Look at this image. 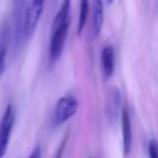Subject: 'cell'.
I'll return each mask as SVG.
<instances>
[{
  "instance_id": "6da1fadb",
  "label": "cell",
  "mask_w": 158,
  "mask_h": 158,
  "mask_svg": "<svg viewBox=\"0 0 158 158\" xmlns=\"http://www.w3.org/2000/svg\"><path fill=\"white\" fill-rule=\"evenodd\" d=\"M70 10H72L70 0H63L53 17L51 26V35H49V47H48V57L51 63H56L62 56L72 22Z\"/></svg>"
},
{
  "instance_id": "5bb4252c",
  "label": "cell",
  "mask_w": 158,
  "mask_h": 158,
  "mask_svg": "<svg viewBox=\"0 0 158 158\" xmlns=\"http://www.w3.org/2000/svg\"><path fill=\"white\" fill-rule=\"evenodd\" d=\"M41 156H42V153H41V147H40V146H36V147L32 149V152L30 153L28 158H41Z\"/></svg>"
},
{
  "instance_id": "30bf717a",
  "label": "cell",
  "mask_w": 158,
  "mask_h": 158,
  "mask_svg": "<svg viewBox=\"0 0 158 158\" xmlns=\"http://www.w3.org/2000/svg\"><path fill=\"white\" fill-rule=\"evenodd\" d=\"M120 105H121L120 91L116 88H114L109 93V96L106 100V114L110 118H115L117 116L118 110H120Z\"/></svg>"
},
{
  "instance_id": "277c9868",
  "label": "cell",
  "mask_w": 158,
  "mask_h": 158,
  "mask_svg": "<svg viewBox=\"0 0 158 158\" xmlns=\"http://www.w3.org/2000/svg\"><path fill=\"white\" fill-rule=\"evenodd\" d=\"M46 0H30L26 6L25 15V25H23V36L25 38H30L32 33L36 31L41 15L43 12Z\"/></svg>"
},
{
  "instance_id": "4fadbf2b",
  "label": "cell",
  "mask_w": 158,
  "mask_h": 158,
  "mask_svg": "<svg viewBox=\"0 0 158 158\" xmlns=\"http://www.w3.org/2000/svg\"><path fill=\"white\" fill-rule=\"evenodd\" d=\"M67 139H68V135H65V137L62 139L56 154H54V158H62L63 157V153H64V149H65V146H67Z\"/></svg>"
},
{
  "instance_id": "7c38bea8",
  "label": "cell",
  "mask_w": 158,
  "mask_h": 158,
  "mask_svg": "<svg viewBox=\"0 0 158 158\" xmlns=\"http://www.w3.org/2000/svg\"><path fill=\"white\" fill-rule=\"evenodd\" d=\"M148 158H158V142L156 139L148 142Z\"/></svg>"
},
{
  "instance_id": "52a82bcc",
  "label": "cell",
  "mask_w": 158,
  "mask_h": 158,
  "mask_svg": "<svg viewBox=\"0 0 158 158\" xmlns=\"http://www.w3.org/2000/svg\"><path fill=\"white\" fill-rule=\"evenodd\" d=\"M100 65H101V73L102 78L105 80L110 79L115 70V53L114 47L107 44L101 49L100 53Z\"/></svg>"
},
{
  "instance_id": "3957f363",
  "label": "cell",
  "mask_w": 158,
  "mask_h": 158,
  "mask_svg": "<svg viewBox=\"0 0 158 158\" xmlns=\"http://www.w3.org/2000/svg\"><path fill=\"white\" fill-rule=\"evenodd\" d=\"M78 110V100L74 95H63L58 99L56 106H54V112H53V123L56 126H59L68 121L70 117L75 115Z\"/></svg>"
},
{
  "instance_id": "7a4b0ae2",
  "label": "cell",
  "mask_w": 158,
  "mask_h": 158,
  "mask_svg": "<svg viewBox=\"0 0 158 158\" xmlns=\"http://www.w3.org/2000/svg\"><path fill=\"white\" fill-rule=\"evenodd\" d=\"M26 0H12V23H11V41L15 48H19L25 38L23 25L26 15Z\"/></svg>"
},
{
  "instance_id": "8992f818",
  "label": "cell",
  "mask_w": 158,
  "mask_h": 158,
  "mask_svg": "<svg viewBox=\"0 0 158 158\" xmlns=\"http://www.w3.org/2000/svg\"><path fill=\"white\" fill-rule=\"evenodd\" d=\"M121 132H122V149L123 154L128 156L132 147V126H131V118L130 112L126 106L121 110Z\"/></svg>"
},
{
  "instance_id": "9c48e42d",
  "label": "cell",
  "mask_w": 158,
  "mask_h": 158,
  "mask_svg": "<svg viewBox=\"0 0 158 158\" xmlns=\"http://www.w3.org/2000/svg\"><path fill=\"white\" fill-rule=\"evenodd\" d=\"M10 41H11V27L7 22H5L0 31V77L5 72L6 56H7Z\"/></svg>"
},
{
  "instance_id": "ba28073f",
  "label": "cell",
  "mask_w": 158,
  "mask_h": 158,
  "mask_svg": "<svg viewBox=\"0 0 158 158\" xmlns=\"http://www.w3.org/2000/svg\"><path fill=\"white\" fill-rule=\"evenodd\" d=\"M91 14V32L96 37L100 35L104 25V2L102 0H93L90 5Z\"/></svg>"
},
{
  "instance_id": "5b68a950",
  "label": "cell",
  "mask_w": 158,
  "mask_h": 158,
  "mask_svg": "<svg viewBox=\"0 0 158 158\" xmlns=\"http://www.w3.org/2000/svg\"><path fill=\"white\" fill-rule=\"evenodd\" d=\"M15 110L11 104H9L2 114L0 120V158H2L7 151V146L10 142L11 132L15 123Z\"/></svg>"
},
{
  "instance_id": "8fae6325",
  "label": "cell",
  "mask_w": 158,
  "mask_h": 158,
  "mask_svg": "<svg viewBox=\"0 0 158 158\" xmlns=\"http://www.w3.org/2000/svg\"><path fill=\"white\" fill-rule=\"evenodd\" d=\"M90 11V0H79V17H78V35H80L86 23Z\"/></svg>"
},
{
  "instance_id": "9a60e30c",
  "label": "cell",
  "mask_w": 158,
  "mask_h": 158,
  "mask_svg": "<svg viewBox=\"0 0 158 158\" xmlns=\"http://www.w3.org/2000/svg\"><path fill=\"white\" fill-rule=\"evenodd\" d=\"M112 1H115V0H107V2H109V4H111Z\"/></svg>"
}]
</instances>
